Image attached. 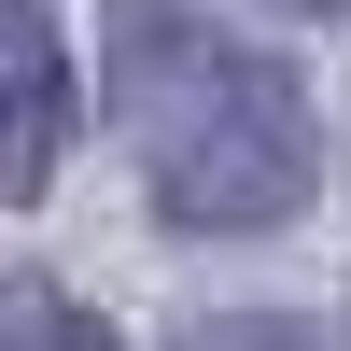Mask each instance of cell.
<instances>
[{
    "label": "cell",
    "mask_w": 351,
    "mask_h": 351,
    "mask_svg": "<svg viewBox=\"0 0 351 351\" xmlns=\"http://www.w3.org/2000/svg\"><path fill=\"white\" fill-rule=\"evenodd\" d=\"M281 14H337V0H281Z\"/></svg>",
    "instance_id": "cell-5"
},
{
    "label": "cell",
    "mask_w": 351,
    "mask_h": 351,
    "mask_svg": "<svg viewBox=\"0 0 351 351\" xmlns=\"http://www.w3.org/2000/svg\"><path fill=\"white\" fill-rule=\"evenodd\" d=\"M56 155H71V56H56L43 0H0V211H28Z\"/></svg>",
    "instance_id": "cell-2"
},
{
    "label": "cell",
    "mask_w": 351,
    "mask_h": 351,
    "mask_svg": "<svg viewBox=\"0 0 351 351\" xmlns=\"http://www.w3.org/2000/svg\"><path fill=\"white\" fill-rule=\"evenodd\" d=\"M112 127L183 239H267L309 211V169H324L309 84L183 0H112Z\"/></svg>",
    "instance_id": "cell-1"
},
{
    "label": "cell",
    "mask_w": 351,
    "mask_h": 351,
    "mask_svg": "<svg viewBox=\"0 0 351 351\" xmlns=\"http://www.w3.org/2000/svg\"><path fill=\"white\" fill-rule=\"evenodd\" d=\"M0 351H112V324L71 309V295H43V281H14L0 295Z\"/></svg>",
    "instance_id": "cell-3"
},
{
    "label": "cell",
    "mask_w": 351,
    "mask_h": 351,
    "mask_svg": "<svg viewBox=\"0 0 351 351\" xmlns=\"http://www.w3.org/2000/svg\"><path fill=\"white\" fill-rule=\"evenodd\" d=\"M183 351H309V324H281V309H253V324H197Z\"/></svg>",
    "instance_id": "cell-4"
}]
</instances>
